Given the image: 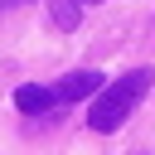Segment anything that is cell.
I'll return each instance as SVG.
<instances>
[{"label":"cell","mask_w":155,"mask_h":155,"mask_svg":"<svg viewBox=\"0 0 155 155\" xmlns=\"http://www.w3.org/2000/svg\"><path fill=\"white\" fill-rule=\"evenodd\" d=\"M107 82H102V73H92V68H82V73H68L58 87H48L53 92V102H82V97H97Z\"/></svg>","instance_id":"7a4b0ae2"},{"label":"cell","mask_w":155,"mask_h":155,"mask_svg":"<svg viewBox=\"0 0 155 155\" xmlns=\"http://www.w3.org/2000/svg\"><path fill=\"white\" fill-rule=\"evenodd\" d=\"M48 15H53V24H58V29H78L82 5H78V0H48Z\"/></svg>","instance_id":"277c9868"},{"label":"cell","mask_w":155,"mask_h":155,"mask_svg":"<svg viewBox=\"0 0 155 155\" xmlns=\"http://www.w3.org/2000/svg\"><path fill=\"white\" fill-rule=\"evenodd\" d=\"M10 5H19V0H0V10H10Z\"/></svg>","instance_id":"5b68a950"},{"label":"cell","mask_w":155,"mask_h":155,"mask_svg":"<svg viewBox=\"0 0 155 155\" xmlns=\"http://www.w3.org/2000/svg\"><path fill=\"white\" fill-rule=\"evenodd\" d=\"M78 5H102V0H78Z\"/></svg>","instance_id":"8992f818"},{"label":"cell","mask_w":155,"mask_h":155,"mask_svg":"<svg viewBox=\"0 0 155 155\" xmlns=\"http://www.w3.org/2000/svg\"><path fill=\"white\" fill-rule=\"evenodd\" d=\"M150 78H155L150 68H131V73H121L116 82H107V87L97 92L92 111H87V126H92V131H116V126L131 116V107L145 97Z\"/></svg>","instance_id":"6da1fadb"},{"label":"cell","mask_w":155,"mask_h":155,"mask_svg":"<svg viewBox=\"0 0 155 155\" xmlns=\"http://www.w3.org/2000/svg\"><path fill=\"white\" fill-rule=\"evenodd\" d=\"M15 107H19L24 116H39V111H48V107H58V102H53V92H48V87H39V82H24V87L15 92Z\"/></svg>","instance_id":"3957f363"}]
</instances>
